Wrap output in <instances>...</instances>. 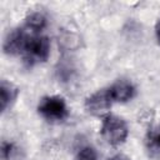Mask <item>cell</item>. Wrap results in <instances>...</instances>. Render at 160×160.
<instances>
[{"instance_id": "cell-1", "label": "cell", "mask_w": 160, "mask_h": 160, "mask_svg": "<svg viewBox=\"0 0 160 160\" xmlns=\"http://www.w3.org/2000/svg\"><path fill=\"white\" fill-rule=\"evenodd\" d=\"M21 55L24 56V60L29 65H32L35 62L46 61L50 55V41L48 36L29 31V36H28V40H26V44H25V48Z\"/></svg>"}, {"instance_id": "cell-2", "label": "cell", "mask_w": 160, "mask_h": 160, "mask_svg": "<svg viewBox=\"0 0 160 160\" xmlns=\"http://www.w3.org/2000/svg\"><path fill=\"white\" fill-rule=\"evenodd\" d=\"M100 132H101L102 139L108 144L116 146V145L122 144L126 140L129 129L124 119L116 115H112V114H106L102 118Z\"/></svg>"}, {"instance_id": "cell-3", "label": "cell", "mask_w": 160, "mask_h": 160, "mask_svg": "<svg viewBox=\"0 0 160 160\" xmlns=\"http://www.w3.org/2000/svg\"><path fill=\"white\" fill-rule=\"evenodd\" d=\"M38 112L48 121L58 122L68 118L69 110L64 98L58 95L45 96L40 100L38 105Z\"/></svg>"}, {"instance_id": "cell-4", "label": "cell", "mask_w": 160, "mask_h": 160, "mask_svg": "<svg viewBox=\"0 0 160 160\" xmlns=\"http://www.w3.org/2000/svg\"><path fill=\"white\" fill-rule=\"evenodd\" d=\"M111 105H112V101L106 89H101L94 92L85 101V109L88 110V112H90L91 115H96V116L106 115Z\"/></svg>"}, {"instance_id": "cell-5", "label": "cell", "mask_w": 160, "mask_h": 160, "mask_svg": "<svg viewBox=\"0 0 160 160\" xmlns=\"http://www.w3.org/2000/svg\"><path fill=\"white\" fill-rule=\"evenodd\" d=\"M29 31L22 26L12 30L4 41V52L9 55H20L24 51Z\"/></svg>"}, {"instance_id": "cell-6", "label": "cell", "mask_w": 160, "mask_h": 160, "mask_svg": "<svg viewBox=\"0 0 160 160\" xmlns=\"http://www.w3.org/2000/svg\"><path fill=\"white\" fill-rule=\"evenodd\" d=\"M106 90H108V94H109L112 104L129 101L135 95L134 85L126 80H119V81L114 82L112 85H110L109 88H106Z\"/></svg>"}, {"instance_id": "cell-7", "label": "cell", "mask_w": 160, "mask_h": 160, "mask_svg": "<svg viewBox=\"0 0 160 160\" xmlns=\"http://www.w3.org/2000/svg\"><path fill=\"white\" fill-rule=\"evenodd\" d=\"M18 94H19V89L12 82L5 81V80L1 81V85H0V109H1V112L6 111V109L9 106H11V104L18 98Z\"/></svg>"}, {"instance_id": "cell-8", "label": "cell", "mask_w": 160, "mask_h": 160, "mask_svg": "<svg viewBox=\"0 0 160 160\" xmlns=\"http://www.w3.org/2000/svg\"><path fill=\"white\" fill-rule=\"evenodd\" d=\"M45 25H46V18L41 12H31L26 16L24 28H26L29 31L34 34H40L41 30L45 28Z\"/></svg>"}, {"instance_id": "cell-9", "label": "cell", "mask_w": 160, "mask_h": 160, "mask_svg": "<svg viewBox=\"0 0 160 160\" xmlns=\"http://www.w3.org/2000/svg\"><path fill=\"white\" fill-rule=\"evenodd\" d=\"M75 160H96V152L92 148L86 146L79 151Z\"/></svg>"}, {"instance_id": "cell-10", "label": "cell", "mask_w": 160, "mask_h": 160, "mask_svg": "<svg viewBox=\"0 0 160 160\" xmlns=\"http://www.w3.org/2000/svg\"><path fill=\"white\" fill-rule=\"evenodd\" d=\"M11 150H12V145L10 142H6L4 141L1 144V156L4 160H8L10 158V154H11Z\"/></svg>"}, {"instance_id": "cell-11", "label": "cell", "mask_w": 160, "mask_h": 160, "mask_svg": "<svg viewBox=\"0 0 160 160\" xmlns=\"http://www.w3.org/2000/svg\"><path fill=\"white\" fill-rule=\"evenodd\" d=\"M151 141H152L154 145H156V146L160 148V126H159V128L155 130V132L152 134V136H151Z\"/></svg>"}, {"instance_id": "cell-12", "label": "cell", "mask_w": 160, "mask_h": 160, "mask_svg": "<svg viewBox=\"0 0 160 160\" xmlns=\"http://www.w3.org/2000/svg\"><path fill=\"white\" fill-rule=\"evenodd\" d=\"M155 34H156L158 42L160 44V19H159V21L156 22V26H155Z\"/></svg>"}, {"instance_id": "cell-13", "label": "cell", "mask_w": 160, "mask_h": 160, "mask_svg": "<svg viewBox=\"0 0 160 160\" xmlns=\"http://www.w3.org/2000/svg\"><path fill=\"white\" fill-rule=\"evenodd\" d=\"M109 160H130V159L126 158V156H124V155H115V156L110 158Z\"/></svg>"}]
</instances>
